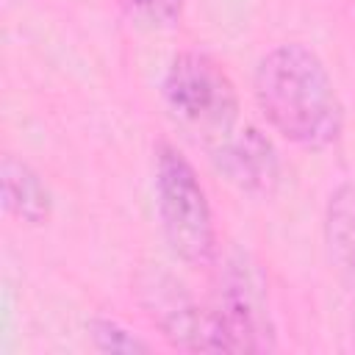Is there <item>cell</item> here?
<instances>
[{"instance_id": "obj_1", "label": "cell", "mask_w": 355, "mask_h": 355, "mask_svg": "<svg viewBox=\"0 0 355 355\" xmlns=\"http://www.w3.org/2000/svg\"><path fill=\"white\" fill-rule=\"evenodd\" d=\"M252 97L266 125L288 144L324 153L344 136V103L327 64L302 42H280L252 69Z\"/></svg>"}, {"instance_id": "obj_2", "label": "cell", "mask_w": 355, "mask_h": 355, "mask_svg": "<svg viewBox=\"0 0 355 355\" xmlns=\"http://www.w3.org/2000/svg\"><path fill=\"white\" fill-rule=\"evenodd\" d=\"M153 191L158 225L175 258L189 266H214L219 255V236L208 191L194 164L166 139L155 144Z\"/></svg>"}, {"instance_id": "obj_3", "label": "cell", "mask_w": 355, "mask_h": 355, "mask_svg": "<svg viewBox=\"0 0 355 355\" xmlns=\"http://www.w3.org/2000/svg\"><path fill=\"white\" fill-rule=\"evenodd\" d=\"M161 97L169 114L208 144L227 136L241 116V97L230 72L205 50H180L166 64Z\"/></svg>"}, {"instance_id": "obj_4", "label": "cell", "mask_w": 355, "mask_h": 355, "mask_svg": "<svg viewBox=\"0 0 355 355\" xmlns=\"http://www.w3.org/2000/svg\"><path fill=\"white\" fill-rule=\"evenodd\" d=\"M133 286L144 313L169 347L183 352H230L211 302H200L169 269L158 263L144 266L136 272Z\"/></svg>"}, {"instance_id": "obj_5", "label": "cell", "mask_w": 355, "mask_h": 355, "mask_svg": "<svg viewBox=\"0 0 355 355\" xmlns=\"http://www.w3.org/2000/svg\"><path fill=\"white\" fill-rule=\"evenodd\" d=\"M211 308L227 338L230 352L275 349V322L269 313L266 280L247 255H230L219 266Z\"/></svg>"}, {"instance_id": "obj_6", "label": "cell", "mask_w": 355, "mask_h": 355, "mask_svg": "<svg viewBox=\"0 0 355 355\" xmlns=\"http://www.w3.org/2000/svg\"><path fill=\"white\" fill-rule=\"evenodd\" d=\"M208 155L216 172L244 194L269 197L280 186V153L255 125H236L227 136L208 144Z\"/></svg>"}, {"instance_id": "obj_7", "label": "cell", "mask_w": 355, "mask_h": 355, "mask_svg": "<svg viewBox=\"0 0 355 355\" xmlns=\"http://www.w3.org/2000/svg\"><path fill=\"white\" fill-rule=\"evenodd\" d=\"M322 230L327 261L349 300L355 324V180H344L327 194Z\"/></svg>"}, {"instance_id": "obj_8", "label": "cell", "mask_w": 355, "mask_h": 355, "mask_svg": "<svg viewBox=\"0 0 355 355\" xmlns=\"http://www.w3.org/2000/svg\"><path fill=\"white\" fill-rule=\"evenodd\" d=\"M0 191L3 208L25 225L36 227L53 216V191L47 180L17 153H3L0 158Z\"/></svg>"}, {"instance_id": "obj_9", "label": "cell", "mask_w": 355, "mask_h": 355, "mask_svg": "<svg viewBox=\"0 0 355 355\" xmlns=\"http://www.w3.org/2000/svg\"><path fill=\"white\" fill-rule=\"evenodd\" d=\"M89 338L94 344V349L100 352H119V355H139V352H150V341H144L141 336H136L133 330H128L122 322L111 319V316H94L89 322Z\"/></svg>"}, {"instance_id": "obj_10", "label": "cell", "mask_w": 355, "mask_h": 355, "mask_svg": "<svg viewBox=\"0 0 355 355\" xmlns=\"http://www.w3.org/2000/svg\"><path fill=\"white\" fill-rule=\"evenodd\" d=\"M189 0H125L128 11L153 31H172L180 25Z\"/></svg>"}]
</instances>
